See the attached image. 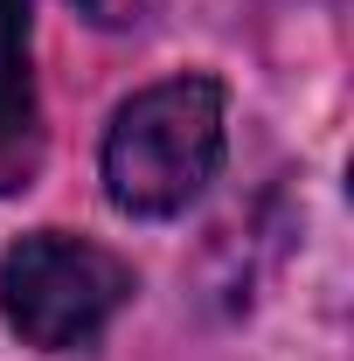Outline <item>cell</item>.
<instances>
[{"mask_svg": "<svg viewBox=\"0 0 354 361\" xmlns=\"http://www.w3.org/2000/svg\"><path fill=\"white\" fill-rule=\"evenodd\" d=\"M126 299H133V271L104 243L63 236V229H35L0 257V313L42 355H70L97 341Z\"/></svg>", "mask_w": 354, "mask_h": 361, "instance_id": "cell-2", "label": "cell"}, {"mask_svg": "<svg viewBox=\"0 0 354 361\" xmlns=\"http://www.w3.org/2000/svg\"><path fill=\"white\" fill-rule=\"evenodd\" d=\"M222 167V90L209 77L139 90L104 133V195L126 216H181Z\"/></svg>", "mask_w": 354, "mask_h": 361, "instance_id": "cell-1", "label": "cell"}, {"mask_svg": "<svg viewBox=\"0 0 354 361\" xmlns=\"http://www.w3.org/2000/svg\"><path fill=\"white\" fill-rule=\"evenodd\" d=\"M90 28H146L160 14V0H70Z\"/></svg>", "mask_w": 354, "mask_h": 361, "instance_id": "cell-4", "label": "cell"}, {"mask_svg": "<svg viewBox=\"0 0 354 361\" xmlns=\"http://www.w3.org/2000/svg\"><path fill=\"white\" fill-rule=\"evenodd\" d=\"M35 0H0V195H21L42 174V97L28 49Z\"/></svg>", "mask_w": 354, "mask_h": 361, "instance_id": "cell-3", "label": "cell"}]
</instances>
